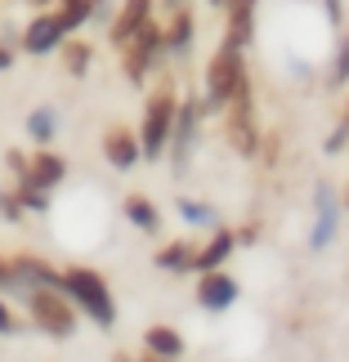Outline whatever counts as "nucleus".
<instances>
[{
	"label": "nucleus",
	"instance_id": "nucleus-1",
	"mask_svg": "<svg viewBox=\"0 0 349 362\" xmlns=\"http://www.w3.org/2000/svg\"><path fill=\"white\" fill-rule=\"evenodd\" d=\"M63 296L72 300V309H81L94 327H117V300L108 291V277L99 269H86V264H72L63 269Z\"/></svg>",
	"mask_w": 349,
	"mask_h": 362
},
{
	"label": "nucleus",
	"instance_id": "nucleus-2",
	"mask_svg": "<svg viewBox=\"0 0 349 362\" xmlns=\"http://www.w3.org/2000/svg\"><path fill=\"white\" fill-rule=\"evenodd\" d=\"M175 90L161 86L148 94V107H144V125H139V152H144L148 161H161L166 144H171V125H175Z\"/></svg>",
	"mask_w": 349,
	"mask_h": 362
},
{
	"label": "nucleus",
	"instance_id": "nucleus-3",
	"mask_svg": "<svg viewBox=\"0 0 349 362\" xmlns=\"http://www.w3.org/2000/svg\"><path fill=\"white\" fill-rule=\"evenodd\" d=\"M27 313H32V327L54 336V340H67L76 331L72 300H67L59 286H32L27 291Z\"/></svg>",
	"mask_w": 349,
	"mask_h": 362
},
{
	"label": "nucleus",
	"instance_id": "nucleus-4",
	"mask_svg": "<svg viewBox=\"0 0 349 362\" xmlns=\"http://www.w3.org/2000/svg\"><path fill=\"white\" fill-rule=\"evenodd\" d=\"M161 49H166V32L148 18V23L121 45V72H125V81H130V86H144L148 72L157 67V54H161Z\"/></svg>",
	"mask_w": 349,
	"mask_h": 362
},
{
	"label": "nucleus",
	"instance_id": "nucleus-5",
	"mask_svg": "<svg viewBox=\"0 0 349 362\" xmlns=\"http://www.w3.org/2000/svg\"><path fill=\"white\" fill-rule=\"evenodd\" d=\"M229 144L242 152V157H251V152L260 148V125H256V99H251V81L242 76L229 94Z\"/></svg>",
	"mask_w": 349,
	"mask_h": 362
},
{
	"label": "nucleus",
	"instance_id": "nucleus-6",
	"mask_svg": "<svg viewBox=\"0 0 349 362\" xmlns=\"http://www.w3.org/2000/svg\"><path fill=\"white\" fill-rule=\"evenodd\" d=\"M246 76V67H242V49L237 45H219V54L211 63H206V107H224L229 103V94H233V86Z\"/></svg>",
	"mask_w": 349,
	"mask_h": 362
},
{
	"label": "nucleus",
	"instance_id": "nucleus-7",
	"mask_svg": "<svg viewBox=\"0 0 349 362\" xmlns=\"http://www.w3.org/2000/svg\"><path fill=\"white\" fill-rule=\"evenodd\" d=\"M198 103H179L175 107V125H171V144H166V152H171V165L175 175H188V161H193V148H198Z\"/></svg>",
	"mask_w": 349,
	"mask_h": 362
},
{
	"label": "nucleus",
	"instance_id": "nucleus-8",
	"mask_svg": "<svg viewBox=\"0 0 349 362\" xmlns=\"http://www.w3.org/2000/svg\"><path fill=\"white\" fill-rule=\"evenodd\" d=\"M341 228V202H336V188L331 184H318L314 192V233H309V246L314 250H327L331 238Z\"/></svg>",
	"mask_w": 349,
	"mask_h": 362
},
{
	"label": "nucleus",
	"instance_id": "nucleus-9",
	"mask_svg": "<svg viewBox=\"0 0 349 362\" xmlns=\"http://www.w3.org/2000/svg\"><path fill=\"white\" fill-rule=\"evenodd\" d=\"M237 296H242V286H237L233 273H224V269H206V273L198 277V304H202L206 313H224V309H233Z\"/></svg>",
	"mask_w": 349,
	"mask_h": 362
},
{
	"label": "nucleus",
	"instance_id": "nucleus-10",
	"mask_svg": "<svg viewBox=\"0 0 349 362\" xmlns=\"http://www.w3.org/2000/svg\"><path fill=\"white\" fill-rule=\"evenodd\" d=\"M63 40H67V32H63V23L54 18V13H36V18L23 27V49L27 54H54Z\"/></svg>",
	"mask_w": 349,
	"mask_h": 362
},
{
	"label": "nucleus",
	"instance_id": "nucleus-11",
	"mask_svg": "<svg viewBox=\"0 0 349 362\" xmlns=\"http://www.w3.org/2000/svg\"><path fill=\"white\" fill-rule=\"evenodd\" d=\"M103 157H108V165L113 170H135L139 165V134L135 130H125V125H113V130L103 134Z\"/></svg>",
	"mask_w": 349,
	"mask_h": 362
},
{
	"label": "nucleus",
	"instance_id": "nucleus-12",
	"mask_svg": "<svg viewBox=\"0 0 349 362\" xmlns=\"http://www.w3.org/2000/svg\"><path fill=\"white\" fill-rule=\"evenodd\" d=\"M18 179H27V184H36V188H59L63 179H67V161L59 157V152H50V148H40L36 157H27V170L18 175Z\"/></svg>",
	"mask_w": 349,
	"mask_h": 362
},
{
	"label": "nucleus",
	"instance_id": "nucleus-13",
	"mask_svg": "<svg viewBox=\"0 0 349 362\" xmlns=\"http://www.w3.org/2000/svg\"><path fill=\"white\" fill-rule=\"evenodd\" d=\"M9 269H13V277H18V291H32V286H59L63 291V273H54L50 264L36 259V255L9 259Z\"/></svg>",
	"mask_w": 349,
	"mask_h": 362
},
{
	"label": "nucleus",
	"instance_id": "nucleus-14",
	"mask_svg": "<svg viewBox=\"0 0 349 362\" xmlns=\"http://www.w3.org/2000/svg\"><path fill=\"white\" fill-rule=\"evenodd\" d=\"M148 18H152V0H125L121 13L113 18V32H108V40H113V45L121 49L125 40H130V36L139 32V27L148 23Z\"/></svg>",
	"mask_w": 349,
	"mask_h": 362
},
{
	"label": "nucleus",
	"instance_id": "nucleus-15",
	"mask_svg": "<svg viewBox=\"0 0 349 362\" xmlns=\"http://www.w3.org/2000/svg\"><path fill=\"white\" fill-rule=\"evenodd\" d=\"M229 5V45L246 49L256 36V0H224Z\"/></svg>",
	"mask_w": 349,
	"mask_h": 362
},
{
	"label": "nucleus",
	"instance_id": "nucleus-16",
	"mask_svg": "<svg viewBox=\"0 0 349 362\" xmlns=\"http://www.w3.org/2000/svg\"><path fill=\"white\" fill-rule=\"evenodd\" d=\"M233 246H237V233L229 228H219L211 242H206L202 250H193V273H206V269H219L229 255H233Z\"/></svg>",
	"mask_w": 349,
	"mask_h": 362
},
{
	"label": "nucleus",
	"instance_id": "nucleus-17",
	"mask_svg": "<svg viewBox=\"0 0 349 362\" xmlns=\"http://www.w3.org/2000/svg\"><path fill=\"white\" fill-rule=\"evenodd\" d=\"M144 349L152 358H161V362H175L179 354H184V336H179L175 327H148L144 331Z\"/></svg>",
	"mask_w": 349,
	"mask_h": 362
},
{
	"label": "nucleus",
	"instance_id": "nucleus-18",
	"mask_svg": "<svg viewBox=\"0 0 349 362\" xmlns=\"http://www.w3.org/2000/svg\"><path fill=\"white\" fill-rule=\"evenodd\" d=\"M121 211H125V219H130L139 233H161V211L144 197V192H130V197L121 202Z\"/></svg>",
	"mask_w": 349,
	"mask_h": 362
},
{
	"label": "nucleus",
	"instance_id": "nucleus-19",
	"mask_svg": "<svg viewBox=\"0 0 349 362\" xmlns=\"http://www.w3.org/2000/svg\"><path fill=\"white\" fill-rule=\"evenodd\" d=\"M193 242H166L157 255H152V264H157L161 273H193Z\"/></svg>",
	"mask_w": 349,
	"mask_h": 362
},
{
	"label": "nucleus",
	"instance_id": "nucleus-20",
	"mask_svg": "<svg viewBox=\"0 0 349 362\" xmlns=\"http://www.w3.org/2000/svg\"><path fill=\"white\" fill-rule=\"evenodd\" d=\"M54 134H59V112H54V107H36V112L27 117V139L45 148Z\"/></svg>",
	"mask_w": 349,
	"mask_h": 362
},
{
	"label": "nucleus",
	"instance_id": "nucleus-21",
	"mask_svg": "<svg viewBox=\"0 0 349 362\" xmlns=\"http://www.w3.org/2000/svg\"><path fill=\"white\" fill-rule=\"evenodd\" d=\"M90 13H94V0H59V13L54 18L63 23V32L72 36L76 27H86L90 23Z\"/></svg>",
	"mask_w": 349,
	"mask_h": 362
},
{
	"label": "nucleus",
	"instance_id": "nucleus-22",
	"mask_svg": "<svg viewBox=\"0 0 349 362\" xmlns=\"http://www.w3.org/2000/svg\"><path fill=\"white\" fill-rule=\"evenodd\" d=\"M166 32V49H175V54H184L193 45V18H188V9H179L175 13V23L171 27H161Z\"/></svg>",
	"mask_w": 349,
	"mask_h": 362
},
{
	"label": "nucleus",
	"instance_id": "nucleus-23",
	"mask_svg": "<svg viewBox=\"0 0 349 362\" xmlns=\"http://www.w3.org/2000/svg\"><path fill=\"white\" fill-rule=\"evenodd\" d=\"M63 63H67V72L72 76H86L90 72V59H94V49L86 45V40H63Z\"/></svg>",
	"mask_w": 349,
	"mask_h": 362
},
{
	"label": "nucleus",
	"instance_id": "nucleus-24",
	"mask_svg": "<svg viewBox=\"0 0 349 362\" xmlns=\"http://www.w3.org/2000/svg\"><path fill=\"white\" fill-rule=\"evenodd\" d=\"M179 219H188V224H198V228H215L219 224V215L211 211V206H206V202H193V197L179 202Z\"/></svg>",
	"mask_w": 349,
	"mask_h": 362
},
{
	"label": "nucleus",
	"instance_id": "nucleus-25",
	"mask_svg": "<svg viewBox=\"0 0 349 362\" xmlns=\"http://www.w3.org/2000/svg\"><path fill=\"white\" fill-rule=\"evenodd\" d=\"M18 327H23V322H18V313H13V309H9V300L0 296V336H18Z\"/></svg>",
	"mask_w": 349,
	"mask_h": 362
},
{
	"label": "nucleus",
	"instance_id": "nucleus-26",
	"mask_svg": "<svg viewBox=\"0 0 349 362\" xmlns=\"http://www.w3.org/2000/svg\"><path fill=\"white\" fill-rule=\"evenodd\" d=\"M0 215H5L9 224H18V219H23V202H18V192H0Z\"/></svg>",
	"mask_w": 349,
	"mask_h": 362
},
{
	"label": "nucleus",
	"instance_id": "nucleus-27",
	"mask_svg": "<svg viewBox=\"0 0 349 362\" xmlns=\"http://www.w3.org/2000/svg\"><path fill=\"white\" fill-rule=\"evenodd\" d=\"M331 81H349V36H345V45H341V54H336V63H331Z\"/></svg>",
	"mask_w": 349,
	"mask_h": 362
},
{
	"label": "nucleus",
	"instance_id": "nucleus-28",
	"mask_svg": "<svg viewBox=\"0 0 349 362\" xmlns=\"http://www.w3.org/2000/svg\"><path fill=\"white\" fill-rule=\"evenodd\" d=\"M345 144H349V125L341 121V125H336V130H331V139H327V144H323V148H327V152H341Z\"/></svg>",
	"mask_w": 349,
	"mask_h": 362
},
{
	"label": "nucleus",
	"instance_id": "nucleus-29",
	"mask_svg": "<svg viewBox=\"0 0 349 362\" xmlns=\"http://www.w3.org/2000/svg\"><path fill=\"white\" fill-rule=\"evenodd\" d=\"M0 291H18V277H13L9 259H0Z\"/></svg>",
	"mask_w": 349,
	"mask_h": 362
},
{
	"label": "nucleus",
	"instance_id": "nucleus-30",
	"mask_svg": "<svg viewBox=\"0 0 349 362\" xmlns=\"http://www.w3.org/2000/svg\"><path fill=\"white\" fill-rule=\"evenodd\" d=\"M9 67H13V49L0 45V72H9Z\"/></svg>",
	"mask_w": 349,
	"mask_h": 362
},
{
	"label": "nucleus",
	"instance_id": "nucleus-31",
	"mask_svg": "<svg viewBox=\"0 0 349 362\" xmlns=\"http://www.w3.org/2000/svg\"><path fill=\"white\" fill-rule=\"evenodd\" d=\"M327 18H331V23H341V0H327Z\"/></svg>",
	"mask_w": 349,
	"mask_h": 362
},
{
	"label": "nucleus",
	"instance_id": "nucleus-32",
	"mask_svg": "<svg viewBox=\"0 0 349 362\" xmlns=\"http://www.w3.org/2000/svg\"><path fill=\"white\" fill-rule=\"evenodd\" d=\"M27 5H36V9H45V5H54V0H27Z\"/></svg>",
	"mask_w": 349,
	"mask_h": 362
},
{
	"label": "nucleus",
	"instance_id": "nucleus-33",
	"mask_svg": "<svg viewBox=\"0 0 349 362\" xmlns=\"http://www.w3.org/2000/svg\"><path fill=\"white\" fill-rule=\"evenodd\" d=\"M113 362H130V358H121V354H117V358H113Z\"/></svg>",
	"mask_w": 349,
	"mask_h": 362
},
{
	"label": "nucleus",
	"instance_id": "nucleus-34",
	"mask_svg": "<svg viewBox=\"0 0 349 362\" xmlns=\"http://www.w3.org/2000/svg\"><path fill=\"white\" fill-rule=\"evenodd\" d=\"M144 362H161V358H152V354H148V358H144Z\"/></svg>",
	"mask_w": 349,
	"mask_h": 362
},
{
	"label": "nucleus",
	"instance_id": "nucleus-35",
	"mask_svg": "<svg viewBox=\"0 0 349 362\" xmlns=\"http://www.w3.org/2000/svg\"><path fill=\"white\" fill-rule=\"evenodd\" d=\"M166 5H175V9H179V0H166Z\"/></svg>",
	"mask_w": 349,
	"mask_h": 362
},
{
	"label": "nucleus",
	"instance_id": "nucleus-36",
	"mask_svg": "<svg viewBox=\"0 0 349 362\" xmlns=\"http://www.w3.org/2000/svg\"><path fill=\"white\" fill-rule=\"evenodd\" d=\"M211 5H224V0H211Z\"/></svg>",
	"mask_w": 349,
	"mask_h": 362
},
{
	"label": "nucleus",
	"instance_id": "nucleus-37",
	"mask_svg": "<svg viewBox=\"0 0 349 362\" xmlns=\"http://www.w3.org/2000/svg\"><path fill=\"white\" fill-rule=\"evenodd\" d=\"M345 206H349V192H345Z\"/></svg>",
	"mask_w": 349,
	"mask_h": 362
},
{
	"label": "nucleus",
	"instance_id": "nucleus-38",
	"mask_svg": "<svg viewBox=\"0 0 349 362\" xmlns=\"http://www.w3.org/2000/svg\"><path fill=\"white\" fill-rule=\"evenodd\" d=\"M345 125H349V112H345Z\"/></svg>",
	"mask_w": 349,
	"mask_h": 362
}]
</instances>
